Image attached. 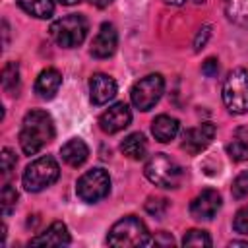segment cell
I'll return each instance as SVG.
<instances>
[{"label": "cell", "instance_id": "6da1fadb", "mask_svg": "<svg viewBox=\"0 0 248 248\" xmlns=\"http://www.w3.org/2000/svg\"><path fill=\"white\" fill-rule=\"evenodd\" d=\"M52 138H54V124L48 112L29 110L23 116L21 130H19V145L25 155L39 153Z\"/></svg>", "mask_w": 248, "mask_h": 248}, {"label": "cell", "instance_id": "7a4b0ae2", "mask_svg": "<svg viewBox=\"0 0 248 248\" xmlns=\"http://www.w3.org/2000/svg\"><path fill=\"white\" fill-rule=\"evenodd\" d=\"M145 178L159 188H178L184 172L182 167L165 153H155L143 167Z\"/></svg>", "mask_w": 248, "mask_h": 248}, {"label": "cell", "instance_id": "3957f363", "mask_svg": "<svg viewBox=\"0 0 248 248\" xmlns=\"http://www.w3.org/2000/svg\"><path fill=\"white\" fill-rule=\"evenodd\" d=\"M107 240L110 246H116V248L151 244V238H149V232H147L143 221L134 215H128V217H122L120 221H116L110 227Z\"/></svg>", "mask_w": 248, "mask_h": 248}, {"label": "cell", "instance_id": "277c9868", "mask_svg": "<svg viewBox=\"0 0 248 248\" xmlns=\"http://www.w3.org/2000/svg\"><path fill=\"white\" fill-rule=\"evenodd\" d=\"M223 103L232 114L248 112V72L234 68L223 81Z\"/></svg>", "mask_w": 248, "mask_h": 248}, {"label": "cell", "instance_id": "5b68a950", "mask_svg": "<svg viewBox=\"0 0 248 248\" xmlns=\"http://www.w3.org/2000/svg\"><path fill=\"white\" fill-rule=\"evenodd\" d=\"M87 29H89V25L83 16L70 14V16L56 19L50 25V35L56 41V45H60L64 48H74L85 41Z\"/></svg>", "mask_w": 248, "mask_h": 248}, {"label": "cell", "instance_id": "8992f818", "mask_svg": "<svg viewBox=\"0 0 248 248\" xmlns=\"http://www.w3.org/2000/svg\"><path fill=\"white\" fill-rule=\"evenodd\" d=\"M58 174H60L58 163L52 157L45 155V157H39V159H35L33 163H29L25 167L21 182H23L25 190L41 192V190L48 188L50 184H54L58 180Z\"/></svg>", "mask_w": 248, "mask_h": 248}, {"label": "cell", "instance_id": "52a82bcc", "mask_svg": "<svg viewBox=\"0 0 248 248\" xmlns=\"http://www.w3.org/2000/svg\"><path fill=\"white\" fill-rule=\"evenodd\" d=\"M163 89H165L163 76L161 74H149V76H145V78H141L140 81L134 83V87L130 91L132 105L140 110H149L161 99Z\"/></svg>", "mask_w": 248, "mask_h": 248}, {"label": "cell", "instance_id": "ba28073f", "mask_svg": "<svg viewBox=\"0 0 248 248\" xmlns=\"http://www.w3.org/2000/svg\"><path fill=\"white\" fill-rule=\"evenodd\" d=\"M76 192H78V198L87 202V203H95V202L103 200L110 192L108 172L105 169H91V170H87L85 174L79 176V180L76 184Z\"/></svg>", "mask_w": 248, "mask_h": 248}, {"label": "cell", "instance_id": "9c48e42d", "mask_svg": "<svg viewBox=\"0 0 248 248\" xmlns=\"http://www.w3.org/2000/svg\"><path fill=\"white\" fill-rule=\"evenodd\" d=\"M213 136H215V124L211 122H203L196 128H188L182 136V149L190 155H198L211 143Z\"/></svg>", "mask_w": 248, "mask_h": 248}, {"label": "cell", "instance_id": "30bf717a", "mask_svg": "<svg viewBox=\"0 0 248 248\" xmlns=\"http://www.w3.org/2000/svg\"><path fill=\"white\" fill-rule=\"evenodd\" d=\"M219 209H221V196L217 190H211V188L198 194L190 203V215L198 221L213 219Z\"/></svg>", "mask_w": 248, "mask_h": 248}, {"label": "cell", "instance_id": "8fae6325", "mask_svg": "<svg viewBox=\"0 0 248 248\" xmlns=\"http://www.w3.org/2000/svg\"><path fill=\"white\" fill-rule=\"evenodd\" d=\"M132 120L130 107L126 103H114L99 116V126L105 134H116L124 130Z\"/></svg>", "mask_w": 248, "mask_h": 248}, {"label": "cell", "instance_id": "7c38bea8", "mask_svg": "<svg viewBox=\"0 0 248 248\" xmlns=\"http://www.w3.org/2000/svg\"><path fill=\"white\" fill-rule=\"evenodd\" d=\"M118 45V35L112 23H103L99 27V33L95 35L93 43H91V54L95 58H108L114 54Z\"/></svg>", "mask_w": 248, "mask_h": 248}, {"label": "cell", "instance_id": "4fadbf2b", "mask_svg": "<svg viewBox=\"0 0 248 248\" xmlns=\"http://www.w3.org/2000/svg\"><path fill=\"white\" fill-rule=\"evenodd\" d=\"M89 93L93 105H105L116 95V81L107 74H93L89 79Z\"/></svg>", "mask_w": 248, "mask_h": 248}, {"label": "cell", "instance_id": "5bb4252c", "mask_svg": "<svg viewBox=\"0 0 248 248\" xmlns=\"http://www.w3.org/2000/svg\"><path fill=\"white\" fill-rule=\"evenodd\" d=\"M70 240L72 238H70L66 225L60 221H54L39 236L31 238L29 244H33V246H66V244H70Z\"/></svg>", "mask_w": 248, "mask_h": 248}, {"label": "cell", "instance_id": "9a60e30c", "mask_svg": "<svg viewBox=\"0 0 248 248\" xmlns=\"http://www.w3.org/2000/svg\"><path fill=\"white\" fill-rule=\"evenodd\" d=\"M62 85V76L58 70L54 68H46L43 70L39 76H37V81H35V93L41 97V99H52L58 89Z\"/></svg>", "mask_w": 248, "mask_h": 248}, {"label": "cell", "instance_id": "2e32d148", "mask_svg": "<svg viewBox=\"0 0 248 248\" xmlns=\"http://www.w3.org/2000/svg\"><path fill=\"white\" fill-rule=\"evenodd\" d=\"M87 155H89V147H87L85 141L79 140V138H72V140H68V141L60 147V157H62V161H64L66 165H70V167H79V165H83L85 159H87Z\"/></svg>", "mask_w": 248, "mask_h": 248}, {"label": "cell", "instance_id": "e0dca14e", "mask_svg": "<svg viewBox=\"0 0 248 248\" xmlns=\"http://www.w3.org/2000/svg\"><path fill=\"white\" fill-rule=\"evenodd\" d=\"M178 130H180L178 120L172 118V116H169V114H159L151 122V132H153L155 140L161 141V143H167V141L174 140L176 134H178Z\"/></svg>", "mask_w": 248, "mask_h": 248}, {"label": "cell", "instance_id": "ac0fdd59", "mask_svg": "<svg viewBox=\"0 0 248 248\" xmlns=\"http://www.w3.org/2000/svg\"><path fill=\"white\" fill-rule=\"evenodd\" d=\"M120 151L130 157V159H143L145 157V151H147V141H145V136L140 134V132H134L130 136L124 138V141L120 143Z\"/></svg>", "mask_w": 248, "mask_h": 248}, {"label": "cell", "instance_id": "d6986e66", "mask_svg": "<svg viewBox=\"0 0 248 248\" xmlns=\"http://www.w3.org/2000/svg\"><path fill=\"white\" fill-rule=\"evenodd\" d=\"M223 8L232 23L248 27V0H223Z\"/></svg>", "mask_w": 248, "mask_h": 248}, {"label": "cell", "instance_id": "ffe728a7", "mask_svg": "<svg viewBox=\"0 0 248 248\" xmlns=\"http://www.w3.org/2000/svg\"><path fill=\"white\" fill-rule=\"evenodd\" d=\"M19 8L39 19H48L54 14V2L52 0H17Z\"/></svg>", "mask_w": 248, "mask_h": 248}, {"label": "cell", "instance_id": "44dd1931", "mask_svg": "<svg viewBox=\"0 0 248 248\" xmlns=\"http://www.w3.org/2000/svg\"><path fill=\"white\" fill-rule=\"evenodd\" d=\"M2 87L10 95H17L19 89V66L17 62H8L2 68Z\"/></svg>", "mask_w": 248, "mask_h": 248}, {"label": "cell", "instance_id": "7402d4cb", "mask_svg": "<svg viewBox=\"0 0 248 248\" xmlns=\"http://www.w3.org/2000/svg\"><path fill=\"white\" fill-rule=\"evenodd\" d=\"M182 244L184 246H211V238L205 231L202 229H192L184 234L182 238Z\"/></svg>", "mask_w": 248, "mask_h": 248}, {"label": "cell", "instance_id": "603a6c76", "mask_svg": "<svg viewBox=\"0 0 248 248\" xmlns=\"http://www.w3.org/2000/svg\"><path fill=\"white\" fill-rule=\"evenodd\" d=\"M0 203H2L4 215H8L16 207V203H17V190L12 184H4L2 194H0Z\"/></svg>", "mask_w": 248, "mask_h": 248}, {"label": "cell", "instance_id": "cb8c5ba5", "mask_svg": "<svg viewBox=\"0 0 248 248\" xmlns=\"http://www.w3.org/2000/svg\"><path fill=\"white\" fill-rule=\"evenodd\" d=\"M227 153L232 161L240 163V161H248V143L242 140H234L227 145Z\"/></svg>", "mask_w": 248, "mask_h": 248}, {"label": "cell", "instance_id": "d4e9b609", "mask_svg": "<svg viewBox=\"0 0 248 248\" xmlns=\"http://www.w3.org/2000/svg\"><path fill=\"white\" fill-rule=\"evenodd\" d=\"M167 209H169V200H165V198H149L145 202V211L153 217L161 219L167 213Z\"/></svg>", "mask_w": 248, "mask_h": 248}, {"label": "cell", "instance_id": "484cf974", "mask_svg": "<svg viewBox=\"0 0 248 248\" xmlns=\"http://www.w3.org/2000/svg\"><path fill=\"white\" fill-rule=\"evenodd\" d=\"M232 196L236 200H242V198H248V170L240 172L234 180H232Z\"/></svg>", "mask_w": 248, "mask_h": 248}, {"label": "cell", "instance_id": "4316f807", "mask_svg": "<svg viewBox=\"0 0 248 248\" xmlns=\"http://www.w3.org/2000/svg\"><path fill=\"white\" fill-rule=\"evenodd\" d=\"M232 229L240 234H248V205L240 207L236 213H234V219H232Z\"/></svg>", "mask_w": 248, "mask_h": 248}, {"label": "cell", "instance_id": "83f0119b", "mask_svg": "<svg viewBox=\"0 0 248 248\" xmlns=\"http://www.w3.org/2000/svg\"><path fill=\"white\" fill-rule=\"evenodd\" d=\"M16 163H17L16 153H14L10 147H4V149H2V174L8 176V174L16 169Z\"/></svg>", "mask_w": 248, "mask_h": 248}, {"label": "cell", "instance_id": "f1b7e54d", "mask_svg": "<svg viewBox=\"0 0 248 248\" xmlns=\"http://www.w3.org/2000/svg\"><path fill=\"white\" fill-rule=\"evenodd\" d=\"M211 27L209 25H203L198 33H196V37H194V50L198 52L200 48H203L205 46V43H207V39H209V35H211V31H209Z\"/></svg>", "mask_w": 248, "mask_h": 248}, {"label": "cell", "instance_id": "f546056e", "mask_svg": "<svg viewBox=\"0 0 248 248\" xmlns=\"http://www.w3.org/2000/svg\"><path fill=\"white\" fill-rule=\"evenodd\" d=\"M219 72V64H217V58H207L203 64H202V74L207 76V78H213L217 76Z\"/></svg>", "mask_w": 248, "mask_h": 248}, {"label": "cell", "instance_id": "4dcf8cb0", "mask_svg": "<svg viewBox=\"0 0 248 248\" xmlns=\"http://www.w3.org/2000/svg\"><path fill=\"white\" fill-rule=\"evenodd\" d=\"M170 6H186V4H203L205 0H165Z\"/></svg>", "mask_w": 248, "mask_h": 248}, {"label": "cell", "instance_id": "1f68e13d", "mask_svg": "<svg viewBox=\"0 0 248 248\" xmlns=\"http://www.w3.org/2000/svg\"><path fill=\"white\" fill-rule=\"evenodd\" d=\"M159 242H163V244H172L174 240H172V236H167L165 232H161L159 238H153V240H151V244H159Z\"/></svg>", "mask_w": 248, "mask_h": 248}, {"label": "cell", "instance_id": "d6a6232c", "mask_svg": "<svg viewBox=\"0 0 248 248\" xmlns=\"http://www.w3.org/2000/svg\"><path fill=\"white\" fill-rule=\"evenodd\" d=\"M89 4H93L95 8H107V6H110L112 4V0H87Z\"/></svg>", "mask_w": 248, "mask_h": 248}, {"label": "cell", "instance_id": "836d02e7", "mask_svg": "<svg viewBox=\"0 0 248 248\" xmlns=\"http://www.w3.org/2000/svg\"><path fill=\"white\" fill-rule=\"evenodd\" d=\"M229 246H248V240H232L229 242Z\"/></svg>", "mask_w": 248, "mask_h": 248}, {"label": "cell", "instance_id": "e575fe53", "mask_svg": "<svg viewBox=\"0 0 248 248\" xmlns=\"http://www.w3.org/2000/svg\"><path fill=\"white\" fill-rule=\"evenodd\" d=\"M56 2H60V4H64V6H74V4H78L79 0H56Z\"/></svg>", "mask_w": 248, "mask_h": 248}]
</instances>
